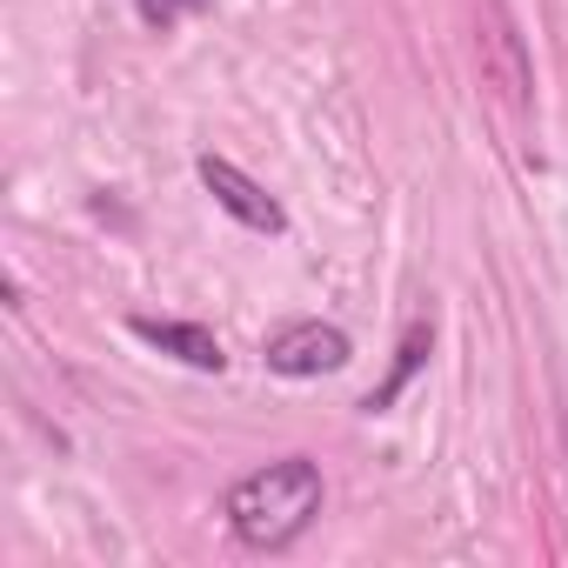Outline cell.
I'll return each instance as SVG.
<instances>
[{
  "label": "cell",
  "mask_w": 568,
  "mask_h": 568,
  "mask_svg": "<svg viewBox=\"0 0 568 568\" xmlns=\"http://www.w3.org/2000/svg\"><path fill=\"white\" fill-rule=\"evenodd\" d=\"M322 495H328V488H322V468H315L308 455H281V462L241 475L221 508H227V528H234L247 548L281 555V548H295V541L315 528Z\"/></svg>",
  "instance_id": "6da1fadb"
},
{
  "label": "cell",
  "mask_w": 568,
  "mask_h": 568,
  "mask_svg": "<svg viewBox=\"0 0 568 568\" xmlns=\"http://www.w3.org/2000/svg\"><path fill=\"white\" fill-rule=\"evenodd\" d=\"M475 61H481V81L508 101V108H528L535 101V61H528V41L515 28V14L501 0L475 14Z\"/></svg>",
  "instance_id": "7a4b0ae2"
},
{
  "label": "cell",
  "mask_w": 568,
  "mask_h": 568,
  "mask_svg": "<svg viewBox=\"0 0 568 568\" xmlns=\"http://www.w3.org/2000/svg\"><path fill=\"white\" fill-rule=\"evenodd\" d=\"M348 335L335 328V322H295V328H281L267 348H261V362L274 368V375H288V382H315V375H335V368H348Z\"/></svg>",
  "instance_id": "3957f363"
},
{
  "label": "cell",
  "mask_w": 568,
  "mask_h": 568,
  "mask_svg": "<svg viewBox=\"0 0 568 568\" xmlns=\"http://www.w3.org/2000/svg\"><path fill=\"white\" fill-rule=\"evenodd\" d=\"M201 187L214 194V207H227L241 227H254V234H281L288 227V214H281V201L254 181V174H241L234 161H221V154H201Z\"/></svg>",
  "instance_id": "277c9868"
},
{
  "label": "cell",
  "mask_w": 568,
  "mask_h": 568,
  "mask_svg": "<svg viewBox=\"0 0 568 568\" xmlns=\"http://www.w3.org/2000/svg\"><path fill=\"white\" fill-rule=\"evenodd\" d=\"M148 348H161V355H174V362H187V368H201V375H221V342H214V328H201V322H154V315H134L128 322Z\"/></svg>",
  "instance_id": "5b68a950"
},
{
  "label": "cell",
  "mask_w": 568,
  "mask_h": 568,
  "mask_svg": "<svg viewBox=\"0 0 568 568\" xmlns=\"http://www.w3.org/2000/svg\"><path fill=\"white\" fill-rule=\"evenodd\" d=\"M428 348H435V322H408V335H402V348H395V368H388V382L362 402L368 415H382V408H395V395L415 382V368L428 362Z\"/></svg>",
  "instance_id": "8992f818"
},
{
  "label": "cell",
  "mask_w": 568,
  "mask_h": 568,
  "mask_svg": "<svg viewBox=\"0 0 568 568\" xmlns=\"http://www.w3.org/2000/svg\"><path fill=\"white\" fill-rule=\"evenodd\" d=\"M201 8H207V0H134V14H141L148 28H161V34H168L174 21H187V14H201Z\"/></svg>",
  "instance_id": "52a82bcc"
}]
</instances>
